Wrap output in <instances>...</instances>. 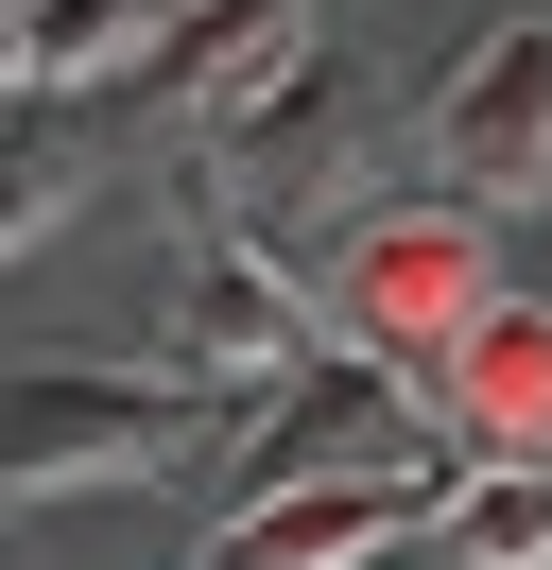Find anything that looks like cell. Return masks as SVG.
<instances>
[{
    "label": "cell",
    "mask_w": 552,
    "mask_h": 570,
    "mask_svg": "<svg viewBox=\"0 0 552 570\" xmlns=\"http://www.w3.org/2000/svg\"><path fill=\"white\" fill-rule=\"evenodd\" d=\"M466 466H328V484H241L207 570H379L397 535H432V501Z\"/></svg>",
    "instance_id": "5b68a950"
},
{
    "label": "cell",
    "mask_w": 552,
    "mask_h": 570,
    "mask_svg": "<svg viewBox=\"0 0 552 570\" xmlns=\"http://www.w3.org/2000/svg\"><path fill=\"white\" fill-rule=\"evenodd\" d=\"M172 18H190V0H18V87H52V105H87V87H138Z\"/></svg>",
    "instance_id": "ba28073f"
},
{
    "label": "cell",
    "mask_w": 552,
    "mask_h": 570,
    "mask_svg": "<svg viewBox=\"0 0 552 570\" xmlns=\"http://www.w3.org/2000/svg\"><path fill=\"white\" fill-rule=\"evenodd\" d=\"M432 174H448V208H535L552 190V18H483L466 52H448V87H432Z\"/></svg>",
    "instance_id": "277c9868"
},
{
    "label": "cell",
    "mask_w": 552,
    "mask_h": 570,
    "mask_svg": "<svg viewBox=\"0 0 552 570\" xmlns=\"http://www.w3.org/2000/svg\"><path fill=\"white\" fill-rule=\"evenodd\" d=\"M310 36H328L310 0H190V18L156 36V70H138V87L190 105L207 139H241L259 105H294V87H310Z\"/></svg>",
    "instance_id": "52a82bcc"
},
{
    "label": "cell",
    "mask_w": 552,
    "mask_h": 570,
    "mask_svg": "<svg viewBox=\"0 0 552 570\" xmlns=\"http://www.w3.org/2000/svg\"><path fill=\"white\" fill-rule=\"evenodd\" d=\"M414 397L448 415L466 466H552V294H483Z\"/></svg>",
    "instance_id": "8992f818"
},
{
    "label": "cell",
    "mask_w": 552,
    "mask_h": 570,
    "mask_svg": "<svg viewBox=\"0 0 552 570\" xmlns=\"http://www.w3.org/2000/svg\"><path fill=\"white\" fill-rule=\"evenodd\" d=\"M501 294V243H483V208H345L328 259H310V328H328L345 363H379V381H432L448 328Z\"/></svg>",
    "instance_id": "6da1fadb"
},
{
    "label": "cell",
    "mask_w": 552,
    "mask_h": 570,
    "mask_svg": "<svg viewBox=\"0 0 552 570\" xmlns=\"http://www.w3.org/2000/svg\"><path fill=\"white\" fill-rule=\"evenodd\" d=\"M52 225H69V139L0 105V259H18V243H52Z\"/></svg>",
    "instance_id": "30bf717a"
},
{
    "label": "cell",
    "mask_w": 552,
    "mask_h": 570,
    "mask_svg": "<svg viewBox=\"0 0 552 570\" xmlns=\"http://www.w3.org/2000/svg\"><path fill=\"white\" fill-rule=\"evenodd\" d=\"M0 105H18V0H0Z\"/></svg>",
    "instance_id": "8fae6325"
},
{
    "label": "cell",
    "mask_w": 552,
    "mask_h": 570,
    "mask_svg": "<svg viewBox=\"0 0 552 570\" xmlns=\"http://www.w3.org/2000/svg\"><path fill=\"white\" fill-rule=\"evenodd\" d=\"M432 553L448 570H552V466H466L432 501Z\"/></svg>",
    "instance_id": "9c48e42d"
},
{
    "label": "cell",
    "mask_w": 552,
    "mask_h": 570,
    "mask_svg": "<svg viewBox=\"0 0 552 570\" xmlns=\"http://www.w3.org/2000/svg\"><path fill=\"white\" fill-rule=\"evenodd\" d=\"M294 363H328L310 277H294L276 243H241V225H190V259H172V363H156V381H190L207 450H225V415H259Z\"/></svg>",
    "instance_id": "3957f363"
},
{
    "label": "cell",
    "mask_w": 552,
    "mask_h": 570,
    "mask_svg": "<svg viewBox=\"0 0 552 570\" xmlns=\"http://www.w3.org/2000/svg\"><path fill=\"white\" fill-rule=\"evenodd\" d=\"M207 415L156 363H0V501H69V484H190Z\"/></svg>",
    "instance_id": "7a4b0ae2"
}]
</instances>
